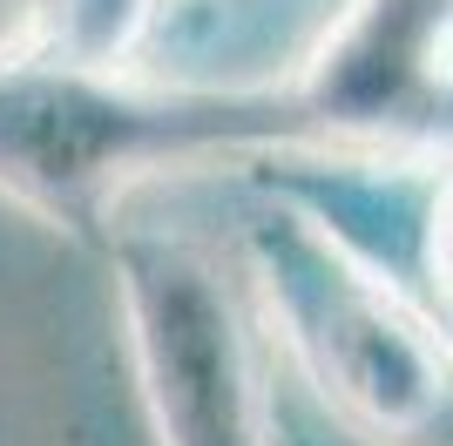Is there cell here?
Instances as JSON below:
<instances>
[{"instance_id": "6", "label": "cell", "mask_w": 453, "mask_h": 446, "mask_svg": "<svg viewBox=\"0 0 453 446\" xmlns=\"http://www.w3.org/2000/svg\"><path fill=\"white\" fill-rule=\"evenodd\" d=\"M434 271L453 291V183L440 189V204H434Z\"/></svg>"}, {"instance_id": "3", "label": "cell", "mask_w": 453, "mask_h": 446, "mask_svg": "<svg viewBox=\"0 0 453 446\" xmlns=\"http://www.w3.org/2000/svg\"><path fill=\"white\" fill-rule=\"evenodd\" d=\"M115 297L163 446H265V386L224 264L196 237L122 230Z\"/></svg>"}, {"instance_id": "4", "label": "cell", "mask_w": 453, "mask_h": 446, "mask_svg": "<svg viewBox=\"0 0 453 446\" xmlns=\"http://www.w3.org/2000/svg\"><path fill=\"white\" fill-rule=\"evenodd\" d=\"M453 48V0H352L339 35L319 55L311 102L319 115L365 122L393 115L406 95L434 88Z\"/></svg>"}, {"instance_id": "2", "label": "cell", "mask_w": 453, "mask_h": 446, "mask_svg": "<svg viewBox=\"0 0 453 446\" xmlns=\"http://www.w3.org/2000/svg\"><path fill=\"white\" fill-rule=\"evenodd\" d=\"M257 129L224 95H163L75 68H0V189L55 223H88L142 169Z\"/></svg>"}, {"instance_id": "1", "label": "cell", "mask_w": 453, "mask_h": 446, "mask_svg": "<svg viewBox=\"0 0 453 446\" xmlns=\"http://www.w3.org/2000/svg\"><path fill=\"white\" fill-rule=\"evenodd\" d=\"M250 271L304 379L365 440L453 446V352L393 278H379L325 223L291 210L257 223Z\"/></svg>"}, {"instance_id": "5", "label": "cell", "mask_w": 453, "mask_h": 446, "mask_svg": "<svg viewBox=\"0 0 453 446\" xmlns=\"http://www.w3.org/2000/svg\"><path fill=\"white\" fill-rule=\"evenodd\" d=\"M61 7H68V0H0V68L35 55Z\"/></svg>"}]
</instances>
